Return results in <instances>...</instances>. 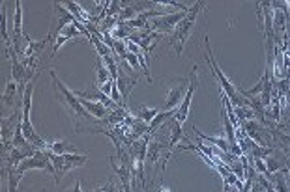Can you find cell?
<instances>
[{
	"mask_svg": "<svg viewBox=\"0 0 290 192\" xmlns=\"http://www.w3.org/2000/svg\"><path fill=\"white\" fill-rule=\"evenodd\" d=\"M204 8V2H195L191 8H189L188 17L176 26V30L171 34V47L176 49V54H182V49H184V43L189 39V36L193 32V28L196 25V17L200 13V9Z\"/></svg>",
	"mask_w": 290,
	"mask_h": 192,
	"instance_id": "obj_3",
	"label": "cell"
},
{
	"mask_svg": "<svg viewBox=\"0 0 290 192\" xmlns=\"http://www.w3.org/2000/svg\"><path fill=\"white\" fill-rule=\"evenodd\" d=\"M2 39H4V43H6V49L13 47V41L9 39V36H8V15H6L4 4H2Z\"/></svg>",
	"mask_w": 290,
	"mask_h": 192,
	"instance_id": "obj_21",
	"label": "cell"
},
{
	"mask_svg": "<svg viewBox=\"0 0 290 192\" xmlns=\"http://www.w3.org/2000/svg\"><path fill=\"white\" fill-rule=\"evenodd\" d=\"M251 164H253V168L256 170V174H260V176H264V177L270 176V172H268V166H266L264 160H260V159H251Z\"/></svg>",
	"mask_w": 290,
	"mask_h": 192,
	"instance_id": "obj_24",
	"label": "cell"
},
{
	"mask_svg": "<svg viewBox=\"0 0 290 192\" xmlns=\"http://www.w3.org/2000/svg\"><path fill=\"white\" fill-rule=\"evenodd\" d=\"M112 52L118 54L122 60H126V54H128V43L120 41V39H114V43H112Z\"/></svg>",
	"mask_w": 290,
	"mask_h": 192,
	"instance_id": "obj_22",
	"label": "cell"
},
{
	"mask_svg": "<svg viewBox=\"0 0 290 192\" xmlns=\"http://www.w3.org/2000/svg\"><path fill=\"white\" fill-rule=\"evenodd\" d=\"M189 88V80L188 78H172L171 80V88H169V93H167V99L163 103L161 110H176L182 105V101L186 97Z\"/></svg>",
	"mask_w": 290,
	"mask_h": 192,
	"instance_id": "obj_5",
	"label": "cell"
},
{
	"mask_svg": "<svg viewBox=\"0 0 290 192\" xmlns=\"http://www.w3.org/2000/svg\"><path fill=\"white\" fill-rule=\"evenodd\" d=\"M81 34H85L86 39L92 36V34L88 32V28L83 25H79V23H75V25H68L62 32L56 34V38H54V45H52V56H56L58 54L60 47L64 45V43H68L69 39H73V38H77V36H81Z\"/></svg>",
	"mask_w": 290,
	"mask_h": 192,
	"instance_id": "obj_7",
	"label": "cell"
},
{
	"mask_svg": "<svg viewBox=\"0 0 290 192\" xmlns=\"http://www.w3.org/2000/svg\"><path fill=\"white\" fill-rule=\"evenodd\" d=\"M88 41H90L92 45H94L96 50L99 52V56H101V58H105V56H111V54H114L111 47H107V45L103 43V39L99 38V36H94V34H92V36L88 38Z\"/></svg>",
	"mask_w": 290,
	"mask_h": 192,
	"instance_id": "obj_19",
	"label": "cell"
},
{
	"mask_svg": "<svg viewBox=\"0 0 290 192\" xmlns=\"http://www.w3.org/2000/svg\"><path fill=\"white\" fill-rule=\"evenodd\" d=\"M272 155H273V150L270 148V146H258L256 142H253L251 150H249V159L266 160V159H270Z\"/></svg>",
	"mask_w": 290,
	"mask_h": 192,
	"instance_id": "obj_14",
	"label": "cell"
},
{
	"mask_svg": "<svg viewBox=\"0 0 290 192\" xmlns=\"http://www.w3.org/2000/svg\"><path fill=\"white\" fill-rule=\"evenodd\" d=\"M103 191L105 192H114V185H112L111 181H109V183H105L103 185Z\"/></svg>",
	"mask_w": 290,
	"mask_h": 192,
	"instance_id": "obj_27",
	"label": "cell"
},
{
	"mask_svg": "<svg viewBox=\"0 0 290 192\" xmlns=\"http://www.w3.org/2000/svg\"><path fill=\"white\" fill-rule=\"evenodd\" d=\"M157 192H172L171 187H167V185H159V189H157Z\"/></svg>",
	"mask_w": 290,
	"mask_h": 192,
	"instance_id": "obj_28",
	"label": "cell"
},
{
	"mask_svg": "<svg viewBox=\"0 0 290 192\" xmlns=\"http://www.w3.org/2000/svg\"><path fill=\"white\" fill-rule=\"evenodd\" d=\"M19 97V84L15 80H9L6 84V92L2 95V103L6 105V107H13L15 105V99ZM21 99V97H19Z\"/></svg>",
	"mask_w": 290,
	"mask_h": 192,
	"instance_id": "obj_13",
	"label": "cell"
},
{
	"mask_svg": "<svg viewBox=\"0 0 290 192\" xmlns=\"http://www.w3.org/2000/svg\"><path fill=\"white\" fill-rule=\"evenodd\" d=\"M266 166H268V172L270 174H275V172H283V170H287V166H283L281 160L273 159V157H270V159H266Z\"/></svg>",
	"mask_w": 290,
	"mask_h": 192,
	"instance_id": "obj_23",
	"label": "cell"
},
{
	"mask_svg": "<svg viewBox=\"0 0 290 192\" xmlns=\"http://www.w3.org/2000/svg\"><path fill=\"white\" fill-rule=\"evenodd\" d=\"M287 170H289V179H290V155H289V159H287Z\"/></svg>",
	"mask_w": 290,
	"mask_h": 192,
	"instance_id": "obj_29",
	"label": "cell"
},
{
	"mask_svg": "<svg viewBox=\"0 0 290 192\" xmlns=\"http://www.w3.org/2000/svg\"><path fill=\"white\" fill-rule=\"evenodd\" d=\"M49 73H51V78H52V82H54V92H56V97H58L60 103H64L66 107H69L77 117H83L86 121H96V123H99V119H96V117H92L86 112V109L83 107L81 99L75 95V92H71L68 86L56 77V69H51Z\"/></svg>",
	"mask_w": 290,
	"mask_h": 192,
	"instance_id": "obj_2",
	"label": "cell"
},
{
	"mask_svg": "<svg viewBox=\"0 0 290 192\" xmlns=\"http://www.w3.org/2000/svg\"><path fill=\"white\" fill-rule=\"evenodd\" d=\"M204 43H206V60H208L212 73L215 75V78L219 80V86L223 88V92L229 97V101H232L234 107H251L249 99H245V97L240 93L238 86H234V84L227 78V75L221 71V67L215 64V60H213V50H212V47H210V41H208V36L204 38Z\"/></svg>",
	"mask_w": 290,
	"mask_h": 192,
	"instance_id": "obj_1",
	"label": "cell"
},
{
	"mask_svg": "<svg viewBox=\"0 0 290 192\" xmlns=\"http://www.w3.org/2000/svg\"><path fill=\"white\" fill-rule=\"evenodd\" d=\"M114 86H116V80H109V82L101 84V86H97V88H99L105 95H109V97H111V92H112V88H114Z\"/></svg>",
	"mask_w": 290,
	"mask_h": 192,
	"instance_id": "obj_26",
	"label": "cell"
},
{
	"mask_svg": "<svg viewBox=\"0 0 290 192\" xmlns=\"http://www.w3.org/2000/svg\"><path fill=\"white\" fill-rule=\"evenodd\" d=\"M255 179H256V183H258L260 187H262V189H264V192H277V191H275V187H273V185L270 183V179H268V177L260 176V174H256Z\"/></svg>",
	"mask_w": 290,
	"mask_h": 192,
	"instance_id": "obj_25",
	"label": "cell"
},
{
	"mask_svg": "<svg viewBox=\"0 0 290 192\" xmlns=\"http://www.w3.org/2000/svg\"><path fill=\"white\" fill-rule=\"evenodd\" d=\"M51 151L54 153V155H66V153H79L77 148L73 146V144L66 142V140H54V142H51Z\"/></svg>",
	"mask_w": 290,
	"mask_h": 192,
	"instance_id": "obj_16",
	"label": "cell"
},
{
	"mask_svg": "<svg viewBox=\"0 0 290 192\" xmlns=\"http://www.w3.org/2000/svg\"><path fill=\"white\" fill-rule=\"evenodd\" d=\"M165 150V146L161 142H155V140H150L148 144V151H146V164L150 168H155V162H159V157H161V151Z\"/></svg>",
	"mask_w": 290,
	"mask_h": 192,
	"instance_id": "obj_11",
	"label": "cell"
},
{
	"mask_svg": "<svg viewBox=\"0 0 290 192\" xmlns=\"http://www.w3.org/2000/svg\"><path fill=\"white\" fill-rule=\"evenodd\" d=\"M159 112H161V109H154V107H148V105H141V107L137 109V117H139V119H143L145 123L150 125Z\"/></svg>",
	"mask_w": 290,
	"mask_h": 192,
	"instance_id": "obj_15",
	"label": "cell"
},
{
	"mask_svg": "<svg viewBox=\"0 0 290 192\" xmlns=\"http://www.w3.org/2000/svg\"><path fill=\"white\" fill-rule=\"evenodd\" d=\"M195 129L196 136L200 138V140H204V142H208L210 146H215V148H219L221 151H225V153H231V146H229V140L225 138V136H206V134H202L196 127H193Z\"/></svg>",
	"mask_w": 290,
	"mask_h": 192,
	"instance_id": "obj_12",
	"label": "cell"
},
{
	"mask_svg": "<svg viewBox=\"0 0 290 192\" xmlns=\"http://www.w3.org/2000/svg\"><path fill=\"white\" fill-rule=\"evenodd\" d=\"M6 174H8V192H17L19 183H21V177L23 176L19 174L17 170H13V168H8Z\"/></svg>",
	"mask_w": 290,
	"mask_h": 192,
	"instance_id": "obj_20",
	"label": "cell"
},
{
	"mask_svg": "<svg viewBox=\"0 0 290 192\" xmlns=\"http://www.w3.org/2000/svg\"><path fill=\"white\" fill-rule=\"evenodd\" d=\"M96 67H97V86L109 82V80H114L111 77V71L107 69V66H105V62H103L101 56H97V60H96Z\"/></svg>",
	"mask_w": 290,
	"mask_h": 192,
	"instance_id": "obj_18",
	"label": "cell"
},
{
	"mask_svg": "<svg viewBox=\"0 0 290 192\" xmlns=\"http://www.w3.org/2000/svg\"><path fill=\"white\" fill-rule=\"evenodd\" d=\"M135 82H137L135 78H129L128 75H124L122 71H118V77H116V86H118L120 95H122V99H124V105L128 103L129 93H131V90H133Z\"/></svg>",
	"mask_w": 290,
	"mask_h": 192,
	"instance_id": "obj_10",
	"label": "cell"
},
{
	"mask_svg": "<svg viewBox=\"0 0 290 192\" xmlns=\"http://www.w3.org/2000/svg\"><path fill=\"white\" fill-rule=\"evenodd\" d=\"M196 88H198V75H196V67H193V71H191V75H189L188 93H186V97H184V101H182V105L176 109V116H174V119L180 121V123H184V121L188 119L189 107H191V101H193V95H195Z\"/></svg>",
	"mask_w": 290,
	"mask_h": 192,
	"instance_id": "obj_6",
	"label": "cell"
},
{
	"mask_svg": "<svg viewBox=\"0 0 290 192\" xmlns=\"http://www.w3.org/2000/svg\"><path fill=\"white\" fill-rule=\"evenodd\" d=\"M13 30H15V39L13 41H17L19 38L23 36L25 38V34H23V4L21 2H15V17H13Z\"/></svg>",
	"mask_w": 290,
	"mask_h": 192,
	"instance_id": "obj_17",
	"label": "cell"
},
{
	"mask_svg": "<svg viewBox=\"0 0 290 192\" xmlns=\"http://www.w3.org/2000/svg\"><path fill=\"white\" fill-rule=\"evenodd\" d=\"M189 11H172V13H165L161 17H155L150 21V28L157 34H169V32H174L176 30V26L188 17Z\"/></svg>",
	"mask_w": 290,
	"mask_h": 192,
	"instance_id": "obj_4",
	"label": "cell"
},
{
	"mask_svg": "<svg viewBox=\"0 0 290 192\" xmlns=\"http://www.w3.org/2000/svg\"><path fill=\"white\" fill-rule=\"evenodd\" d=\"M109 162H111L112 172H114V174H116V176L122 179L124 191L131 192V177H133V176H131V170H129L128 157L120 159V157H114V155H111V157H109Z\"/></svg>",
	"mask_w": 290,
	"mask_h": 192,
	"instance_id": "obj_8",
	"label": "cell"
},
{
	"mask_svg": "<svg viewBox=\"0 0 290 192\" xmlns=\"http://www.w3.org/2000/svg\"><path fill=\"white\" fill-rule=\"evenodd\" d=\"M81 103H83V107L86 109V112L92 117H96V119H105V117H109V114H111V110L107 109L105 105H101V103H92V101H86V99H81Z\"/></svg>",
	"mask_w": 290,
	"mask_h": 192,
	"instance_id": "obj_9",
	"label": "cell"
}]
</instances>
